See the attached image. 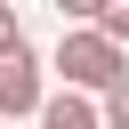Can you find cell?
<instances>
[{"label": "cell", "mask_w": 129, "mask_h": 129, "mask_svg": "<svg viewBox=\"0 0 129 129\" xmlns=\"http://www.w3.org/2000/svg\"><path fill=\"white\" fill-rule=\"evenodd\" d=\"M56 73H64L73 97H113V89L129 81V48H113L97 24H81V32L56 40Z\"/></svg>", "instance_id": "obj_1"}, {"label": "cell", "mask_w": 129, "mask_h": 129, "mask_svg": "<svg viewBox=\"0 0 129 129\" xmlns=\"http://www.w3.org/2000/svg\"><path fill=\"white\" fill-rule=\"evenodd\" d=\"M40 105H48V89H40V56H32V48L0 56V121H24V113H40Z\"/></svg>", "instance_id": "obj_2"}, {"label": "cell", "mask_w": 129, "mask_h": 129, "mask_svg": "<svg viewBox=\"0 0 129 129\" xmlns=\"http://www.w3.org/2000/svg\"><path fill=\"white\" fill-rule=\"evenodd\" d=\"M40 129H105V105H89V97L56 89V97L40 105Z\"/></svg>", "instance_id": "obj_3"}, {"label": "cell", "mask_w": 129, "mask_h": 129, "mask_svg": "<svg viewBox=\"0 0 129 129\" xmlns=\"http://www.w3.org/2000/svg\"><path fill=\"white\" fill-rule=\"evenodd\" d=\"M97 32L113 48H129V0H97Z\"/></svg>", "instance_id": "obj_4"}, {"label": "cell", "mask_w": 129, "mask_h": 129, "mask_svg": "<svg viewBox=\"0 0 129 129\" xmlns=\"http://www.w3.org/2000/svg\"><path fill=\"white\" fill-rule=\"evenodd\" d=\"M16 48H24V24H16V8L0 0V56H16Z\"/></svg>", "instance_id": "obj_5"}, {"label": "cell", "mask_w": 129, "mask_h": 129, "mask_svg": "<svg viewBox=\"0 0 129 129\" xmlns=\"http://www.w3.org/2000/svg\"><path fill=\"white\" fill-rule=\"evenodd\" d=\"M105 129H129V81H121V89L105 97Z\"/></svg>", "instance_id": "obj_6"}]
</instances>
